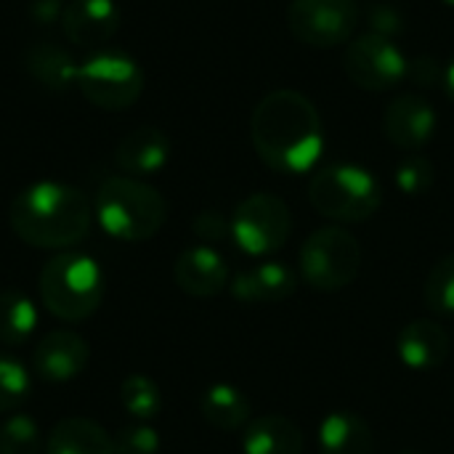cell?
I'll list each match as a JSON object with an SVG mask.
<instances>
[{"instance_id": "1", "label": "cell", "mask_w": 454, "mask_h": 454, "mask_svg": "<svg viewBox=\"0 0 454 454\" xmlns=\"http://www.w3.org/2000/svg\"><path fill=\"white\" fill-rule=\"evenodd\" d=\"M255 154L277 173H309L325 152V125L314 101L282 88L266 93L250 117Z\"/></svg>"}, {"instance_id": "2", "label": "cell", "mask_w": 454, "mask_h": 454, "mask_svg": "<svg viewBox=\"0 0 454 454\" xmlns=\"http://www.w3.org/2000/svg\"><path fill=\"white\" fill-rule=\"evenodd\" d=\"M90 221L93 207L85 192L61 181H35L24 186L8 207L13 234L37 250L64 253L74 247L88 237Z\"/></svg>"}, {"instance_id": "3", "label": "cell", "mask_w": 454, "mask_h": 454, "mask_svg": "<svg viewBox=\"0 0 454 454\" xmlns=\"http://www.w3.org/2000/svg\"><path fill=\"white\" fill-rule=\"evenodd\" d=\"M101 229L120 242H146L168 221L165 197L141 178L109 176L93 200Z\"/></svg>"}, {"instance_id": "4", "label": "cell", "mask_w": 454, "mask_h": 454, "mask_svg": "<svg viewBox=\"0 0 454 454\" xmlns=\"http://www.w3.org/2000/svg\"><path fill=\"white\" fill-rule=\"evenodd\" d=\"M37 290L51 317L77 325L98 311L104 301V271L90 255L64 250L43 263Z\"/></svg>"}, {"instance_id": "5", "label": "cell", "mask_w": 454, "mask_h": 454, "mask_svg": "<svg viewBox=\"0 0 454 454\" xmlns=\"http://www.w3.org/2000/svg\"><path fill=\"white\" fill-rule=\"evenodd\" d=\"M314 210L338 223H362L383 205V186L362 165L333 162L314 173L309 184Z\"/></svg>"}, {"instance_id": "6", "label": "cell", "mask_w": 454, "mask_h": 454, "mask_svg": "<svg viewBox=\"0 0 454 454\" xmlns=\"http://www.w3.org/2000/svg\"><path fill=\"white\" fill-rule=\"evenodd\" d=\"M298 263L309 287L319 293H338L359 277L362 245L343 226H322L301 245Z\"/></svg>"}, {"instance_id": "7", "label": "cell", "mask_w": 454, "mask_h": 454, "mask_svg": "<svg viewBox=\"0 0 454 454\" xmlns=\"http://www.w3.org/2000/svg\"><path fill=\"white\" fill-rule=\"evenodd\" d=\"M77 90L98 109H130L144 93L141 64L122 51H96L77 69Z\"/></svg>"}, {"instance_id": "8", "label": "cell", "mask_w": 454, "mask_h": 454, "mask_svg": "<svg viewBox=\"0 0 454 454\" xmlns=\"http://www.w3.org/2000/svg\"><path fill=\"white\" fill-rule=\"evenodd\" d=\"M293 231V213L285 200L269 192L245 197L231 215V239L234 245L253 255L263 258L282 250Z\"/></svg>"}, {"instance_id": "9", "label": "cell", "mask_w": 454, "mask_h": 454, "mask_svg": "<svg viewBox=\"0 0 454 454\" xmlns=\"http://www.w3.org/2000/svg\"><path fill=\"white\" fill-rule=\"evenodd\" d=\"M356 0H290L287 27L311 48H338L354 40L359 27Z\"/></svg>"}, {"instance_id": "10", "label": "cell", "mask_w": 454, "mask_h": 454, "mask_svg": "<svg viewBox=\"0 0 454 454\" xmlns=\"http://www.w3.org/2000/svg\"><path fill=\"white\" fill-rule=\"evenodd\" d=\"M343 67H346L348 80L356 88L372 90V93L391 90L402 85L404 77L410 74V61L402 53V48L391 37L378 35V32L354 37L346 45Z\"/></svg>"}, {"instance_id": "11", "label": "cell", "mask_w": 454, "mask_h": 454, "mask_svg": "<svg viewBox=\"0 0 454 454\" xmlns=\"http://www.w3.org/2000/svg\"><path fill=\"white\" fill-rule=\"evenodd\" d=\"M436 125H439L436 109L423 96L415 93L396 96L383 112L386 138L404 152L426 149L436 136Z\"/></svg>"}, {"instance_id": "12", "label": "cell", "mask_w": 454, "mask_h": 454, "mask_svg": "<svg viewBox=\"0 0 454 454\" xmlns=\"http://www.w3.org/2000/svg\"><path fill=\"white\" fill-rule=\"evenodd\" d=\"M88 359L90 348L82 335L72 330H51L32 351V370L45 383H67L88 367Z\"/></svg>"}, {"instance_id": "13", "label": "cell", "mask_w": 454, "mask_h": 454, "mask_svg": "<svg viewBox=\"0 0 454 454\" xmlns=\"http://www.w3.org/2000/svg\"><path fill=\"white\" fill-rule=\"evenodd\" d=\"M122 11L117 0H67L61 29L67 40L82 48L101 51L120 29Z\"/></svg>"}, {"instance_id": "14", "label": "cell", "mask_w": 454, "mask_h": 454, "mask_svg": "<svg viewBox=\"0 0 454 454\" xmlns=\"http://www.w3.org/2000/svg\"><path fill=\"white\" fill-rule=\"evenodd\" d=\"M173 279L192 298H215L229 287V266L210 245H194L176 258Z\"/></svg>"}, {"instance_id": "15", "label": "cell", "mask_w": 454, "mask_h": 454, "mask_svg": "<svg viewBox=\"0 0 454 454\" xmlns=\"http://www.w3.org/2000/svg\"><path fill=\"white\" fill-rule=\"evenodd\" d=\"M229 290L234 301L247 303V306L279 303L298 290V274L282 261H263L258 266L239 271L229 282Z\"/></svg>"}, {"instance_id": "16", "label": "cell", "mask_w": 454, "mask_h": 454, "mask_svg": "<svg viewBox=\"0 0 454 454\" xmlns=\"http://www.w3.org/2000/svg\"><path fill=\"white\" fill-rule=\"evenodd\" d=\"M450 333L434 319H415L402 327L396 338V354L404 367L415 372L439 370L450 356Z\"/></svg>"}, {"instance_id": "17", "label": "cell", "mask_w": 454, "mask_h": 454, "mask_svg": "<svg viewBox=\"0 0 454 454\" xmlns=\"http://www.w3.org/2000/svg\"><path fill=\"white\" fill-rule=\"evenodd\" d=\"M170 160V138L165 130L144 125L130 130L125 138H120L114 149V165L122 170V176L144 178L160 173Z\"/></svg>"}, {"instance_id": "18", "label": "cell", "mask_w": 454, "mask_h": 454, "mask_svg": "<svg viewBox=\"0 0 454 454\" xmlns=\"http://www.w3.org/2000/svg\"><path fill=\"white\" fill-rule=\"evenodd\" d=\"M303 431L285 415H261L242 431L245 454H303Z\"/></svg>"}, {"instance_id": "19", "label": "cell", "mask_w": 454, "mask_h": 454, "mask_svg": "<svg viewBox=\"0 0 454 454\" xmlns=\"http://www.w3.org/2000/svg\"><path fill=\"white\" fill-rule=\"evenodd\" d=\"M319 452L322 454H375V436L364 418L356 412L335 410L319 423Z\"/></svg>"}, {"instance_id": "20", "label": "cell", "mask_w": 454, "mask_h": 454, "mask_svg": "<svg viewBox=\"0 0 454 454\" xmlns=\"http://www.w3.org/2000/svg\"><path fill=\"white\" fill-rule=\"evenodd\" d=\"M45 454H114V439L96 420L74 415L51 428Z\"/></svg>"}, {"instance_id": "21", "label": "cell", "mask_w": 454, "mask_h": 454, "mask_svg": "<svg viewBox=\"0 0 454 454\" xmlns=\"http://www.w3.org/2000/svg\"><path fill=\"white\" fill-rule=\"evenodd\" d=\"M200 412L205 418L207 426H213L215 431H239L250 423V399L229 383H215L210 386L202 399H200Z\"/></svg>"}, {"instance_id": "22", "label": "cell", "mask_w": 454, "mask_h": 454, "mask_svg": "<svg viewBox=\"0 0 454 454\" xmlns=\"http://www.w3.org/2000/svg\"><path fill=\"white\" fill-rule=\"evenodd\" d=\"M24 64H27L29 74L51 90H67L77 82L80 64L69 56L67 48H61L56 43H35L27 51Z\"/></svg>"}, {"instance_id": "23", "label": "cell", "mask_w": 454, "mask_h": 454, "mask_svg": "<svg viewBox=\"0 0 454 454\" xmlns=\"http://www.w3.org/2000/svg\"><path fill=\"white\" fill-rule=\"evenodd\" d=\"M37 327V306L24 290H0V343L16 348L29 340Z\"/></svg>"}, {"instance_id": "24", "label": "cell", "mask_w": 454, "mask_h": 454, "mask_svg": "<svg viewBox=\"0 0 454 454\" xmlns=\"http://www.w3.org/2000/svg\"><path fill=\"white\" fill-rule=\"evenodd\" d=\"M120 399L122 407L128 410L130 418H136L138 423H149L162 412V391L160 386L146 378V375H128L120 386Z\"/></svg>"}, {"instance_id": "25", "label": "cell", "mask_w": 454, "mask_h": 454, "mask_svg": "<svg viewBox=\"0 0 454 454\" xmlns=\"http://www.w3.org/2000/svg\"><path fill=\"white\" fill-rule=\"evenodd\" d=\"M29 391H32L29 370L19 359L0 354V415L16 412L27 402Z\"/></svg>"}, {"instance_id": "26", "label": "cell", "mask_w": 454, "mask_h": 454, "mask_svg": "<svg viewBox=\"0 0 454 454\" xmlns=\"http://www.w3.org/2000/svg\"><path fill=\"white\" fill-rule=\"evenodd\" d=\"M423 301L434 314L454 317V253L444 255L428 274Z\"/></svg>"}, {"instance_id": "27", "label": "cell", "mask_w": 454, "mask_h": 454, "mask_svg": "<svg viewBox=\"0 0 454 454\" xmlns=\"http://www.w3.org/2000/svg\"><path fill=\"white\" fill-rule=\"evenodd\" d=\"M40 428L29 415H11L0 426V454H40Z\"/></svg>"}, {"instance_id": "28", "label": "cell", "mask_w": 454, "mask_h": 454, "mask_svg": "<svg viewBox=\"0 0 454 454\" xmlns=\"http://www.w3.org/2000/svg\"><path fill=\"white\" fill-rule=\"evenodd\" d=\"M436 181V168L428 157L423 154H410L404 157L396 170H394V184L402 194L407 197H418V194H426Z\"/></svg>"}, {"instance_id": "29", "label": "cell", "mask_w": 454, "mask_h": 454, "mask_svg": "<svg viewBox=\"0 0 454 454\" xmlns=\"http://www.w3.org/2000/svg\"><path fill=\"white\" fill-rule=\"evenodd\" d=\"M112 439H114V454H160L162 447L160 434L146 423L128 426L117 431Z\"/></svg>"}, {"instance_id": "30", "label": "cell", "mask_w": 454, "mask_h": 454, "mask_svg": "<svg viewBox=\"0 0 454 454\" xmlns=\"http://www.w3.org/2000/svg\"><path fill=\"white\" fill-rule=\"evenodd\" d=\"M192 229H194V234H197L202 242L213 245V242H221V239L231 237V218H226V215L218 213V210H202V213L194 218Z\"/></svg>"}, {"instance_id": "31", "label": "cell", "mask_w": 454, "mask_h": 454, "mask_svg": "<svg viewBox=\"0 0 454 454\" xmlns=\"http://www.w3.org/2000/svg\"><path fill=\"white\" fill-rule=\"evenodd\" d=\"M407 77H412L423 88L444 85V67L431 56H418V59L410 61V74Z\"/></svg>"}, {"instance_id": "32", "label": "cell", "mask_w": 454, "mask_h": 454, "mask_svg": "<svg viewBox=\"0 0 454 454\" xmlns=\"http://www.w3.org/2000/svg\"><path fill=\"white\" fill-rule=\"evenodd\" d=\"M370 19H372V32H378V35H386V37H391L399 27H402V21H399V16L388 8V5H372L370 8Z\"/></svg>"}, {"instance_id": "33", "label": "cell", "mask_w": 454, "mask_h": 454, "mask_svg": "<svg viewBox=\"0 0 454 454\" xmlns=\"http://www.w3.org/2000/svg\"><path fill=\"white\" fill-rule=\"evenodd\" d=\"M61 13H64V3L61 0H35V5H32V16L37 21H43V24H48L53 19L61 21Z\"/></svg>"}, {"instance_id": "34", "label": "cell", "mask_w": 454, "mask_h": 454, "mask_svg": "<svg viewBox=\"0 0 454 454\" xmlns=\"http://www.w3.org/2000/svg\"><path fill=\"white\" fill-rule=\"evenodd\" d=\"M442 88H444V93L454 101V59L444 67V85Z\"/></svg>"}, {"instance_id": "35", "label": "cell", "mask_w": 454, "mask_h": 454, "mask_svg": "<svg viewBox=\"0 0 454 454\" xmlns=\"http://www.w3.org/2000/svg\"><path fill=\"white\" fill-rule=\"evenodd\" d=\"M399 454H423V452H418V450H404V452H399Z\"/></svg>"}, {"instance_id": "36", "label": "cell", "mask_w": 454, "mask_h": 454, "mask_svg": "<svg viewBox=\"0 0 454 454\" xmlns=\"http://www.w3.org/2000/svg\"><path fill=\"white\" fill-rule=\"evenodd\" d=\"M442 3H444V5H452L454 8V0H442Z\"/></svg>"}]
</instances>
